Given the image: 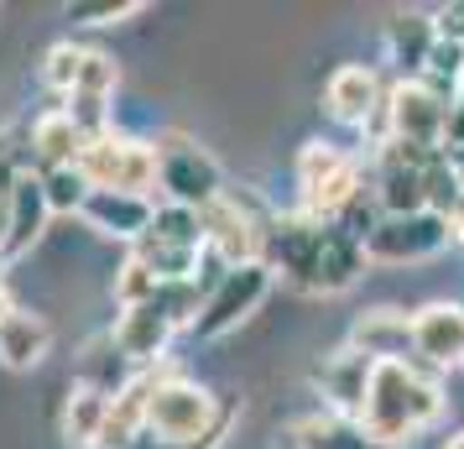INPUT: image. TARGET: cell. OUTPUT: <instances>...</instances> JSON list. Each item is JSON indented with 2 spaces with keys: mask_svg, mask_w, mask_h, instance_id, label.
<instances>
[{
  "mask_svg": "<svg viewBox=\"0 0 464 449\" xmlns=\"http://www.w3.org/2000/svg\"><path fill=\"white\" fill-rule=\"evenodd\" d=\"M443 407H449L443 382L428 371V366H418V361H376L355 424L376 449H397V444H407L412 434L439 424Z\"/></svg>",
  "mask_w": 464,
  "mask_h": 449,
  "instance_id": "1",
  "label": "cell"
},
{
  "mask_svg": "<svg viewBox=\"0 0 464 449\" xmlns=\"http://www.w3.org/2000/svg\"><path fill=\"white\" fill-rule=\"evenodd\" d=\"M454 100L422 79H397L386 89V142H412V147H443Z\"/></svg>",
  "mask_w": 464,
  "mask_h": 449,
  "instance_id": "7",
  "label": "cell"
},
{
  "mask_svg": "<svg viewBox=\"0 0 464 449\" xmlns=\"http://www.w3.org/2000/svg\"><path fill=\"white\" fill-rule=\"evenodd\" d=\"M84 43H73V37H63V43H53L43 53V84L53 89V94H73V84H79V68H84Z\"/></svg>",
  "mask_w": 464,
  "mask_h": 449,
  "instance_id": "22",
  "label": "cell"
},
{
  "mask_svg": "<svg viewBox=\"0 0 464 449\" xmlns=\"http://www.w3.org/2000/svg\"><path fill=\"white\" fill-rule=\"evenodd\" d=\"M22 168H26V157H22V147H16V136H11V131H0V189H11Z\"/></svg>",
  "mask_w": 464,
  "mask_h": 449,
  "instance_id": "28",
  "label": "cell"
},
{
  "mask_svg": "<svg viewBox=\"0 0 464 449\" xmlns=\"http://www.w3.org/2000/svg\"><path fill=\"white\" fill-rule=\"evenodd\" d=\"M5 236H11V189H0V257H5Z\"/></svg>",
  "mask_w": 464,
  "mask_h": 449,
  "instance_id": "29",
  "label": "cell"
},
{
  "mask_svg": "<svg viewBox=\"0 0 464 449\" xmlns=\"http://www.w3.org/2000/svg\"><path fill=\"white\" fill-rule=\"evenodd\" d=\"M89 193H136V199H157V142L130 136V131H105L84 142L79 162Z\"/></svg>",
  "mask_w": 464,
  "mask_h": 449,
  "instance_id": "2",
  "label": "cell"
},
{
  "mask_svg": "<svg viewBox=\"0 0 464 449\" xmlns=\"http://www.w3.org/2000/svg\"><path fill=\"white\" fill-rule=\"evenodd\" d=\"M386 105V89H381V73L371 63H339L324 84V110L334 115L339 126L365 131Z\"/></svg>",
  "mask_w": 464,
  "mask_h": 449,
  "instance_id": "11",
  "label": "cell"
},
{
  "mask_svg": "<svg viewBox=\"0 0 464 449\" xmlns=\"http://www.w3.org/2000/svg\"><path fill=\"white\" fill-rule=\"evenodd\" d=\"M459 100H464V73H459Z\"/></svg>",
  "mask_w": 464,
  "mask_h": 449,
  "instance_id": "32",
  "label": "cell"
},
{
  "mask_svg": "<svg viewBox=\"0 0 464 449\" xmlns=\"http://www.w3.org/2000/svg\"><path fill=\"white\" fill-rule=\"evenodd\" d=\"M115 89H121V63L110 58L105 47H89V53H84V68H79V84H73V94L115 100Z\"/></svg>",
  "mask_w": 464,
  "mask_h": 449,
  "instance_id": "23",
  "label": "cell"
},
{
  "mask_svg": "<svg viewBox=\"0 0 464 449\" xmlns=\"http://www.w3.org/2000/svg\"><path fill=\"white\" fill-rule=\"evenodd\" d=\"M412 361L433 376L464 371V303H422L412 308Z\"/></svg>",
  "mask_w": 464,
  "mask_h": 449,
  "instance_id": "9",
  "label": "cell"
},
{
  "mask_svg": "<svg viewBox=\"0 0 464 449\" xmlns=\"http://www.w3.org/2000/svg\"><path fill=\"white\" fill-rule=\"evenodd\" d=\"M198 220H204V257L219 261V272L261 261V240H266V220L272 214H256L240 193L225 189L209 210H198Z\"/></svg>",
  "mask_w": 464,
  "mask_h": 449,
  "instance_id": "6",
  "label": "cell"
},
{
  "mask_svg": "<svg viewBox=\"0 0 464 449\" xmlns=\"http://www.w3.org/2000/svg\"><path fill=\"white\" fill-rule=\"evenodd\" d=\"M178 335V324L162 314V303H136V308H121V319L110 329L115 350L130 361V371H147V366H162L168 361V345Z\"/></svg>",
  "mask_w": 464,
  "mask_h": 449,
  "instance_id": "10",
  "label": "cell"
},
{
  "mask_svg": "<svg viewBox=\"0 0 464 449\" xmlns=\"http://www.w3.org/2000/svg\"><path fill=\"white\" fill-rule=\"evenodd\" d=\"M297 214L308 220H339V214L365 193V172L344 147L334 142H303L297 151Z\"/></svg>",
  "mask_w": 464,
  "mask_h": 449,
  "instance_id": "3",
  "label": "cell"
},
{
  "mask_svg": "<svg viewBox=\"0 0 464 449\" xmlns=\"http://www.w3.org/2000/svg\"><path fill=\"white\" fill-rule=\"evenodd\" d=\"M443 246H454L449 220L433 210L422 214H381L376 230L365 236V261H386V267H407V261L439 257Z\"/></svg>",
  "mask_w": 464,
  "mask_h": 449,
  "instance_id": "8",
  "label": "cell"
},
{
  "mask_svg": "<svg viewBox=\"0 0 464 449\" xmlns=\"http://www.w3.org/2000/svg\"><path fill=\"white\" fill-rule=\"evenodd\" d=\"M151 214H157V199H136V193H89L79 220H84L94 236L121 240L130 251V246L151 230Z\"/></svg>",
  "mask_w": 464,
  "mask_h": 449,
  "instance_id": "13",
  "label": "cell"
},
{
  "mask_svg": "<svg viewBox=\"0 0 464 449\" xmlns=\"http://www.w3.org/2000/svg\"><path fill=\"white\" fill-rule=\"evenodd\" d=\"M141 11H147V0H73L68 22L73 26H115V22L141 16Z\"/></svg>",
  "mask_w": 464,
  "mask_h": 449,
  "instance_id": "25",
  "label": "cell"
},
{
  "mask_svg": "<svg viewBox=\"0 0 464 449\" xmlns=\"http://www.w3.org/2000/svg\"><path fill=\"white\" fill-rule=\"evenodd\" d=\"M5 314H16V298H11V288H5V278H0V319Z\"/></svg>",
  "mask_w": 464,
  "mask_h": 449,
  "instance_id": "30",
  "label": "cell"
},
{
  "mask_svg": "<svg viewBox=\"0 0 464 449\" xmlns=\"http://www.w3.org/2000/svg\"><path fill=\"white\" fill-rule=\"evenodd\" d=\"M0 272H5V257H0Z\"/></svg>",
  "mask_w": 464,
  "mask_h": 449,
  "instance_id": "33",
  "label": "cell"
},
{
  "mask_svg": "<svg viewBox=\"0 0 464 449\" xmlns=\"http://www.w3.org/2000/svg\"><path fill=\"white\" fill-rule=\"evenodd\" d=\"M371 371H376V361L350 350V345H339L334 356H324L314 366V386L324 392V413L355 418L360 403H365V386H371Z\"/></svg>",
  "mask_w": 464,
  "mask_h": 449,
  "instance_id": "12",
  "label": "cell"
},
{
  "mask_svg": "<svg viewBox=\"0 0 464 449\" xmlns=\"http://www.w3.org/2000/svg\"><path fill=\"white\" fill-rule=\"evenodd\" d=\"M350 350L371 356V361H412V314L407 308H365L355 324H350Z\"/></svg>",
  "mask_w": 464,
  "mask_h": 449,
  "instance_id": "14",
  "label": "cell"
},
{
  "mask_svg": "<svg viewBox=\"0 0 464 449\" xmlns=\"http://www.w3.org/2000/svg\"><path fill=\"white\" fill-rule=\"evenodd\" d=\"M433 43H439V32H433V16L428 11H397L386 22V58L397 63L401 79H422Z\"/></svg>",
  "mask_w": 464,
  "mask_h": 449,
  "instance_id": "19",
  "label": "cell"
},
{
  "mask_svg": "<svg viewBox=\"0 0 464 449\" xmlns=\"http://www.w3.org/2000/svg\"><path fill=\"white\" fill-rule=\"evenodd\" d=\"M443 449H464V434H454V439H443Z\"/></svg>",
  "mask_w": 464,
  "mask_h": 449,
  "instance_id": "31",
  "label": "cell"
},
{
  "mask_svg": "<svg viewBox=\"0 0 464 449\" xmlns=\"http://www.w3.org/2000/svg\"><path fill=\"white\" fill-rule=\"evenodd\" d=\"M110 424V392L89 382H73L63 397V418H58V434H63L68 449H100Z\"/></svg>",
  "mask_w": 464,
  "mask_h": 449,
  "instance_id": "18",
  "label": "cell"
},
{
  "mask_svg": "<svg viewBox=\"0 0 464 449\" xmlns=\"http://www.w3.org/2000/svg\"><path fill=\"white\" fill-rule=\"evenodd\" d=\"M225 193V172L209 151L183 131H162L157 136V199L162 204H183V210H209Z\"/></svg>",
  "mask_w": 464,
  "mask_h": 449,
  "instance_id": "4",
  "label": "cell"
},
{
  "mask_svg": "<svg viewBox=\"0 0 464 449\" xmlns=\"http://www.w3.org/2000/svg\"><path fill=\"white\" fill-rule=\"evenodd\" d=\"M79 151H84V136H79V126L68 121L63 105L43 110L37 121H32V131H26V168L32 172H53V168H73L79 162Z\"/></svg>",
  "mask_w": 464,
  "mask_h": 449,
  "instance_id": "15",
  "label": "cell"
},
{
  "mask_svg": "<svg viewBox=\"0 0 464 449\" xmlns=\"http://www.w3.org/2000/svg\"><path fill=\"white\" fill-rule=\"evenodd\" d=\"M47 220H53V204H47V189H43V172L22 168L16 183H11V236H5V261L26 257L37 240H43Z\"/></svg>",
  "mask_w": 464,
  "mask_h": 449,
  "instance_id": "16",
  "label": "cell"
},
{
  "mask_svg": "<svg viewBox=\"0 0 464 449\" xmlns=\"http://www.w3.org/2000/svg\"><path fill=\"white\" fill-rule=\"evenodd\" d=\"M272 267L266 261H246V267H230L204 288V308H198V324H193V340H225L230 329L251 319L256 308L272 293Z\"/></svg>",
  "mask_w": 464,
  "mask_h": 449,
  "instance_id": "5",
  "label": "cell"
},
{
  "mask_svg": "<svg viewBox=\"0 0 464 449\" xmlns=\"http://www.w3.org/2000/svg\"><path fill=\"white\" fill-rule=\"evenodd\" d=\"M157 288H162V282L151 278L147 267H141V261H136V257L126 251V261L115 267V282H110V293H115V303H121V308H136V303H151V298H157Z\"/></svg>",
  "mask_w": 464,
  "mask_h": 449,
  "instance_id": "24",
  "label": "cell"
},
{
  "mask_svg": "<svg viewBox=\"0 0 464 449\" xmlns=\"http://www.w3.org/2000/svg\"><path fill=\"white\" fill-rule=\"evenodd\" d=\"M136 371H130V361L115 350V340L110 335H100V340H89L84 345V356H79V366H73V382H89V386H100V392H121V386L130 382Z\"/></svg>",
  "mask_w": 464,
  "mask_h": 449,
  "instance_id": "20",
  "label": "cell"
},
{
  "mask_svg": "<svg viewBox=\"0 0 464 449\" xmlns=\"http://www.w3.org/2000/svg\"><path fill=\"white\" fill-rule=\"evenodd\" d=\"M293 439L297 449H376L360 434L355 418H339V413H314V418L293 424Z\"/></svg>",
  "mask_w": 464,
  "mask_h": 449,
  "instance_id": "21",
  "label": "cell"
},
{
  "mask_svg": "<svg viewBox=\"0 0 464 449\" xmlns=\"http://www.w3.org/2000/svg\"><path fill=\"white\" fill-rule=\"evenodd\" d=\"M53 350V324L32 308H16L0 319V366L5 371H37Z\"/></svg>",
  "mask_w": 464,
  "mask_h": 449,
  "instance_id": "17",
  "label": "cell"
},
{
  "mask_svg": "<svg viewBox=\"0 0 464 449\" xmlns=\"http://www.w3.org/2000/svg\"><path fill=\"white\" fill-rule=\"evenodd\" d=\"M433 32H439V43L464 47V0H454V5L433 11Z\"/></svg>",
  "mask_w": 464,
  "mask_h": 449,
  "instance_id": "27",
  "label": "cell"
},
{
  "mask_svg": "<svg viewBox=\"0 0 464 449\" xmlns=\"http://www.w3.org/2000/svg\"><path fill=\"white\" fill-rule=\"evenodd\" d=\"M43 189H47V204H53V214H79L89 199V183L79 168H53L43 172Z\"/></svg>",
  "mask_w": 464,
  "mask_h": 449,
  "instance_id": "26",
  "label": "cell"
}]
</instances>
